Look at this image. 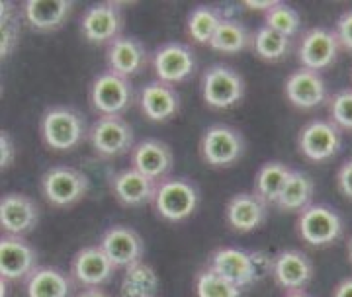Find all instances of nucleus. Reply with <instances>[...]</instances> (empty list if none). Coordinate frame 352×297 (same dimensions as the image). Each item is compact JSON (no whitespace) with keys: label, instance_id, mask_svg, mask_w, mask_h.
<instances>
[{"label":"nucleus","instance_id":"6e6552de","mask_svg":"<svg viewBox=\"0 0 352 297\" xmlns=\"http://www.w3.org/2000/svg\"><path fill=\"white\" fill-rule=\"evenodd\" d=\"M261 258L263 256L258 252H247V250L231 247L217 248L210 256L208 268L243 289L247 285L254 284L258 278H263L266 268L261 266Z\"/></svg>","mask_w":352,"mask_h":297},{"label":"nucleus","instance_id":"aec40b11","mask_svg":"<svg viewBox=\"0 0 352 297\" xmlns=\"http://www.w3.org/2000/svg\"><path fill=\"white\" fill-rule=\"evenodd\" d=\"M175 157L170 147L159 139H143L131 151V168L149 176L153 180H164L173 170Z\"/></svg>","mask_w":352,"mask_h":297},{"label":"nucleus","instance_id":"f704fd0d","mask_svg":"<svg viewBox=\"0 0 352 297\" xmlns=\"http://www.w3.org/2000/svg\"><path fill=\"white\" fill-rule=\"evenodd\" d=\"M196 296L198 297H241V287L227 282L214 270L206 268L196 278Z\"/></svg>","mask_w":352,"mask_h":297},{"label":"nucleus","instance_id":"4be33fe9","mask_svg":"<svg viewBox=\"0 0 352 297\" xmlns=\"http://www.w3.org/2000/svg\"><path fill=\"white\" fill-rule=\"evenodd\" d=\"M272 278L280 287L296 292L302 289L314 278V264L302 250H282L272 258Z\"/></svg>","mask_w":352,"mask_h":297},{"label":"nucleus","instance_id":"6ab92c4d","mask_svg":"<svg viewBox=\"0 0 352 297\" xmlns=\"http://www.w3.org/2000/svg\"><path fill=\"white\" fill-rule=\"evenodd\" d=\"M286 98L292 106L300 110H314L317 106L325 104L327 100V87L323 76L309 69H298L286 78Z\"/></svg>","mask_w":352,"mask_h":297},{"label":"nucleus","instance_id":"bb28decb","mask_svg":"<svg viewBox=\"0 0 352 297\" xmlns=\"http://www.w3.org/2000/svg\"><path fill=\"white\" fill-rule=\"evenodd\" d=\"M314 180L302 170H292L286 180V186L280 194V198L274 204L280 211H300L302 213L305 208L311 206L314 199Z\"/></svg>","mask_w":352,"mask_h":297},{"label":"nucleus","instance_id":"c9c22d12","mask_svg":"<svg viewBox=\"0 0 352 297\" xmlns=\"http://www.w3.org/2000/svg\"><path fill=\"white\" fill-rule=\"evenodd\" d=\"M331 120L339 129L352 131V88H344L329 100Z\"/></svg>","mask_w":352,"mask_h":297},{"label":"nucleus","instance_id":"a18cd8bd","mask_svg":"<svg viewBox=\"0 0 352 297\" xmlns=\"http://www.w3.org/2000/svg\"><path fill=\"white\" fill-rule=\"evenodd\" d=\"M349 258H351V264H352V239H351V243H349Z\"/></svg>","mask_w":352,"mask_h":297},{"label":"nucleus","instance_id":"0eeeda50","mask_svg":"<svg viewBox=\"0 0 352 297\" xmlns=\"http://www.w3.org/2000/svg\"><path fill=\"white\" fill-rule=\"evenodd\" d=\"M88 143L100 159H116L133 151L135 133L122 116H100L88 129Z\"/></svg>","mask_w":352,"mask_h":297},{"label":"nucleus","instance_id":"f8f14e48","mask_svg":"<svg viewBox=\"0 0 352 297\" xmlns=\"http://www.w3.org/2000/svg\"><path fill=\"white\" fill-rule=\"evenodd\" d=\"M38 264V252L24 236L4 235L0 239V278L6 282L28 280Z\"/></svg>","mask_w":352,"mask_h":297},{"label":"nucleus","instance_id":"1a4fd4ad","mask_svg":"<svg viewBox=\"0 0 352 297\" xmlns=\"http://www.w3.org/2000/svg\"><path fill=\"white\" fill-rule=\"evenodd\" d=\"M151 69L157 80L166 85H178L190 78L198 69L194 51L182 41H168L153 53Z\"/></svg>","mask_w":352,"mask_h":297},{"label":"nucleus","instance_id":"cd10ccee","mask_svg":"<svg viewBox=\"0 0 352 297\" xmlns=\"http://www.w3.org/2000/svg\"><path fill=\"white\" fill-rule=\"evenodd\" d=\"M159 289V276L143 260L131 264L122 276L120 294L122 297H155Z\"/></svg>","mask_w":352,"mask_h":297},{"label":"nucleus","instance_id":"412c9836","mask_svg":"<svg viewBox=\"0 0 352 297\" xmlns=\"http://www.w3.org/2000/svg\"><path fill=\"white\" fill-rule=\"evenodd\" d=\"M116 266L102 247H85L71 260V274L85 287H100L113 276Z\"/></svg>","mask_w":352,"mask_h":297},{"label":"nucleus","instance_id":"79ce46f5","mask_svg":"<svg viewBox=\"0 0 352 297\" xmlns=\"http://www.w3.org/2000/svg\"><path fill=\"white\" fill-rule=\"evenodd\" d=\"M76 297H112L110 294H106L104 289L100 287H87V289H82L80 294Z\"/></svg>","mask_w":352,"mask_h":297},{"label":"nucleus","instance_id":"a19ab883","mask_svg":"<svg viewBox=\"0 0 352 297\" xmlns=\"http://www.w3.org/2000/svg\"><path fill=\"white\" fill-rule=\"evenodd\" d=\"M333 297H352V278H344L337 287Z\"/></svg>","mask_w":352,"mask_h":297},{"label":"nucleus","instance_id":"7c9ffc66","mask_svg":"<svg viewBox=\"0 0 352 297\" xmlns=\"http://www.w3.org/2000/svg\"><path fill=\"white\" fill-rule=\"evenodd\" d=\"M221 20H223V16H221V12L217 8L198 6V8H194L190 12L188 22H186V34H188V37L194 43L210 45V41L214 39Z\"/></svg>","mask_w":352,"mask_h":297},{"label":"nucleus","instance_id":"393cba45","mask_svg":"<svg viewBox=\"0 0 352 297\" xmlns=\"http://www.w3.org/2000/svg\"><path fill=\"white\" fill-rule=\"evenodd\" d=\"M71 12V0H28L22 8L25 24L36 32H53L61 28Z\"/></svg>","mask_w":352,"mask_h":297},{"label":"nucleus","instance_id":"c756f323","mask_svg":"<svg viewBox=\"0 0 352 297\" xmlns=\"http://www.w3.org/2000/svg\"><path fill=\"white\" fill-rule=\"evenodd\" d=\"M252 45V36L249 30L241 24L239 20L233 18H223L221 24L215 32L214 39L210 41V47L219 53H227V55H235L241 53L247 47Z\"/></svg>","mask_w":352,"mask_h":297},{"label":"nucleus","instance_id":"37998d69","mask_svg":"<svg viewBox=\"0 0 352 297\" xmlns=\"http://www.w3.org/2000/svg\"><path fill=\"white\" fill-rule=\"evenodd\" d=\"M284 297H311L309 294H305L302 289H296V292H288Z\"/></svg>","mask_w":352,"mask_h":297},{"label":"nucleus","instance_id":"473e14b6","mask_svg":"<svg viewBox=\"0 0 352 297\" xmlns=\"http://www.w3.org/2000/svg\"><path fill=\"white\" fill-rule=\"evenodd\" d=\"M2 10H0V55L2 59H6L8 55H12L18 39H20V18L16 16L12 2L2 0Z\"/></svg>","mask_w":352,"mask_h":297},{"label":"nucleus","instance_id":"f3484780","mask_svg":"<svg viewBox=\"0 0 352 297\" xmlns=\"http://www.w3.org/2000/svg\"><path fill=\"white\" fill-rule=\"evenodd\" d=\"M138 104L141 113L155 124H163L173 120L180 111V96L173 85H166L161 80L147 82L139 90Z\"/></svg>","mask_w":352,"mask_h":297},{"label":"nucleus","instance_id":"ea45409f","mask_svg":"<svg viewBox=\"0 0 352 297\" xmlns=\"http://www.w3.org/2000/svg\"><path fill=\"white\" fill-rule=\"evenodd\" d=\"M278 4V0H245L243 6H247L249 10H263L268 12L270 8H274Z\"/></svg>","mask_w":352,"mask_h":297},{"label":"nucleus","instance_id":"c03bdc74","mask_svg":"<svg viewBox=\"0 0 352 297\" xmlns=\"http://www.w3.org/2000/svg\"><path fill=\"white\" fill-rule=\"evenodd\" d=\"M6 280H0V289H2V297H6Z\"/></svg>","mask_w":352,"mask_h":297},{"label":"nucleus","instance_id":"5701e85b","mask_svg":"<svg viewBox=\"0 0 352 297\" xmlns=\"http://www.w3.org/2000/svg\"><path fill=\"white\" fill-rule=\"evenodd\" d=\"M106 63L112 73L129 78L147 65V51L135 37L120 36L106 50Z\"/></svg>","mask_w":352,"mask_h":297},{"label":"nucleus","instance_id":"58836bf2","mask_svg":"<svg viewBox=\"0 0 352 297\" xmlns=\"http://www.w3.org/2000/svg\"><path fill=\"white\" fill-rule=\"evenodd\" d=\"M14 159H16V148H14V141L6 131L0 133V168H8L12 166Z\"/></svg>","mask_w":352,"mask_h":297},{"label":"nucleus","instance_id":"b1692460","mask_svg":"<svg viewBox=\"0 0 352 297\" xmlns=\"http://www.w3.org/2000/svg\"><path fill=\"white\" fill-rule=\"evenodd\" d=\"M226 219L237 233H251L266 219V204L254 192H239L227 201Z\"/></svg>","mask_w":352,"mask_h":297},{"label":"nucleus","instance_id":"9b49d317","mask_svg":"<svg viewBox=\"0 0 352 297\" xmlns=\"http://www.w3.org/2000/svg\"><path fill=\"white\" fill-rule=\"evenodd\" d=\"M298 147H300V153L307 161H329L339 153L340 129L333 122L314 120L300 131Z\"/></svg>","mask_w":352,"mask_h":297},{"label":"nucleus","instance_id":"ddd939ff","mask_svg":"<svg viewBox=\"0 0 352 297\" xmlns=\"http://www.w3.org/2000/svg\"><path fill=\"white\" fill-rule=\"evenodd\" d=\"M122 28H124V16L116 2H102L90 6L80 20V32L85 39L96 45L102 43L110 45L116 37L122 36Z\"/></svg>","mask_w":352,"mask_h":297},{"label":"nucleus","instance_id":"a878e982","mask_svg":"<svg viewBox=\"0 0 352 297\" xmlns=\"http://www.w3.org/2000/svg\"><path fill=\"white\" fill-rule=\"evenodd\" d=\"M73 292L71 278L57 268H36L25 280L28 297H69Z\"/></svg>","mask_w":352,"mask_h":297},{"label":"nucleus","instance_id":"e433bc0d","mask_svg":"<svg viewBox=\"0 0 352 297\" xmlns=\"http://www.w3.org/2000/svg\"><path fill=\"white\" fill-rule=\"evenodd\" d=\"M335 34H337L340 47H344L352 53V10L340 14L337 25H335Z\"/></svg>","mask_w":352,"mask_h":297},{"label":"nucleus","instance_id":"7ed1b4c3","mask_svg":"<svg viewBox=\"0 0 352 297\" xmlns=\"http://www.w3.org/2000/svg\"><path fill=\"white\" fill-rule=\"evenodd\" d=\"M200 157L212 168H227L239 161L247 151L245 137L239 129L226 124L208 127L200 139Z\"/></svg>","mask_w":352,"mask_h":297},{"label":"nucleus","instance_id":"72a5a7b5","mask_svg":"<svg viewBox=\"0 0 352 297\" xmlns=\"http://www.w3.org/2000/svg\"><path fill=\"white\" fill-rule=\"evenodd\" d=\"M300 24H302L300 14L296 12V8H292L289 4H284V2H278L274 8H270L264 14V25L282 36L289 37V39L298 34Z\"/></svg>","mask_w":352,"mask_h":297},{"label":"nucleus","instance_id":"2eb2a0df","mask_svg":"<svg viewBox=\"0 0 352 297\" xmlns=\"http://www.w3.org/2000/svg\"><path fill=\"white\" fill-rule=\"evenodd\" d=\"M339 51L340 43L335 32H329L325 28H314L302 37L298 57L302 61L303 69L319 73L337 61Z\"/></svg>","mask_w":352,"mask_h":297},{"label":"nucleus","instance_id":"f03ea898","mask_svg":"<svg viewBox=\"0 0 352 297\" xmlns=\"http://www.w3.org/2000/svg\"><path fill=\"white\" fill-rule=\"evenodd\" d=\"M200 204V192L186 178H164L157 186L153 199L155 211L164 221L180 223L188 219Z\"/></svg>","mask_w":352,"mask_h":297},{"label":"nucleus","instance_id":"4468645a","mask_svg":"<svg viewBox=\"0 0 352 297\" xmlns=\"http://www.w3.org/2000/svg\"><path fill=\"white\" fill-rule=\"evenodd\" d=\"M39 221L38 204L30 196L12 192L0 199V227L4 235L24 236L36 229Z\"/></svg>","mask_w":352,"mask_h":297},{"label":"nucleus","instance_id":"423d86ee","mask_svg":"<svg viewBox=\"0 0 352 297\" xmlns=\"http://www.w3.org/2000/svg\"><path fill=\"white\" fill-rule=\"evenodd\" d=\"M88 102L100 116H122L135 102V88L129 78L106 71L92 80Z\"/></svg>","mask_w":352,"mask_h":297},{"label":"nucleus","instance_id":"2f4dec72","mask_svg":"<svg viewBox=\"0 0 352 297\" xmlns=\"http://www.w3.org/2000/svg\"><path fill=\"white\" fill-rule=\"evenodd\" d=\"M292 39L274 30L261 25L252 36V50L264 61H282L289 53Z\"/></svg>","mask_w":352,"mask_h":297},{"label":"nucleus","instance_id":"a211bd4d","mask_svg":"<svg viewBox=\"0 0 352 297\" xmlns=\"http://www.w3.org/2000/svg\"><path fill=\"white\" fill-rule=\"evenodd\" d=\"M102 250L106 252V256L112 260L116 268H129L131 264L141 262L143 256V239L135 233L133 229H129L126 225H113L110 227L100 241Z\"/></svg>","mask_w":352,"mask_h":297},{"label":"nucleus","instance_id":"4c0bfd02","mask_svg":"<svg viewBox=\"0 0 352 297\" xmlns=\"http://www.w3.org/2000/svg\"><path fill=\"white\" fill-rule=\"evenodd\" d=\"M337 186L344 198L352 199V159H346L340 164L337 173Z\"/></svg>","mask_w":352,"mask_h":297},{"label":"nucleus","instance_id":"f257e3e1","mask_svg":"<svg viewBox=\"0 0 352 297\" xmlns=\"http://www.w3.org/2000/svg\"><path fill=\"white\" fill-rule=\"evenodd\" d=\"M39 133L47 147L65 153L78 147L88 137V129L80 111L69 106H55L41 116Z\"/></svg>","mask_w":352,"mask_h":297},{"label":"nucleus","instance_id":"20e7f679","mask_svg":"<svg viewBox=\"0 0 352 297\" xmlns=\"http://www.w3.org/2000/svg\"><path fill=\"white\" fill-rule=\"evenodd\" d=\"M200 90L208 108L229 110L245 98L247 85L235 69L227 65H214L201 74Z\"/></svg>","mask_w":352,"mask_h":297},{"label":"nucleus","instance_id":"39448f33","mask_svg":"<svg viewBox=\"0 0 352 297\" xmlns=\"http://www.w3.org/2000/svg\"><path fill=\"white\" fill-rule=\"evenodd\" d=\"M90 180L73 166H53L39 180V192L55 208H71L85 198Z\"/></svg>","mask_w":352,"mask_h":297},{"label":"nucleus","instance_id":"9d476101","mask_svg":"<svg viewBox=\"0 0 352 297\" xmlns=\"http://www.w3.org/2000/svg\"><path fill=\"white\" fill-rule=\"evenodd\" d=\"M298 233L311 247H327L342 235V221L327 206H309L298 217Z\"/></svg>","mask_w":352,"mask_h":297},{"label":"nucleus","instance_id":"dca6fc26","mask_svg":"<svg viewBox=\"0 0 352 297\" xmlns=\"http://www.w3.org/2000/svg\"><path fill=\"white\" fill-rule=\"evenodd\" d=\"M159 182L135 168H126L120 173L110 174V190L113 198L126 208H141L153 204Z\"/></svg>","mask_w":352,"mask_h":297},{"label":"nucleus","instance_id":"c85d7f7f","mask_svg":"<svg viewBox=\"0 0 352 297\" xmlns=\"http://www.w3.org/2000/svg\"><path fill=\"white\" fill-rule=\"evenodd\" d=\"M288 166L284 162H264L261 166V170L256 173V180H254V194L258 198L263 199L264 204H276L284 186H286V180L289 176Z\"/></svg>","mask_w":352,"mask_h":297}]
</instances>
